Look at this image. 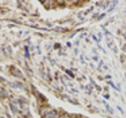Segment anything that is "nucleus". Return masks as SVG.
Returning <instances> with one entry per match:
<instances>
[{
    "mask_svg": "<svg viewBox=\"0 0 126 118\" xmlns=\"http://www.w3.org/2000/svg\"><path fill=\"white\" fill-rule=\"evenodd\" d=\"M56 115H57V112L55 111V110H51V111H50L47 114L46 117L47 118H54L56 117Z\"/></svg>",
    "mask_w": 126,
    "mask_h": 118,
    "instance_id": "1",
    "label": "nucleus"
},
{
    "mask_svg": "<svg viewBox=\"0 0 126 118\" xmlns=\"http://www.w3.org/2000/svg\"><path fill=\"white\" fill-rule=\"evenodd\" d=\"M103 102H104V103H105V105H106V109H107V110H108V111L110 113H113V109L112 108H110V105L107 104V103H106V102L103 101Z\"/></svg>",
    "mask_w": 126,
    "mask_h": 118,
    "instance_id": "2",
    "label": "nucleus"
},
{
    "mask_svg": "<svg viewBox=\"0 0 126 118\" xmlns=\"http://www.w3.org/2000/svg\"><path fill=\"white\" fill-rule=\"evenodd\" d=\"M10 107H11L12 111H13V113H17V107H16V106H14V105H12V104H10Z\"/></svg>",
    "mask_w": 126,
    "mask_h": 118,
    "instance_id": "3",
    "label": "nucleus"
},
{
    "mask_svg": "<svg viewBox=\"0 0 126 118\" xmlns=\"http://www.w3.org/2000/svg\"><path fill=\"white\" fill-rule=\"evenodd\" d=\"M25 53H26L25 56H26L27 58H29V48H28L27 46H25Z\"/></svg>",
    "mask_w": 126,
    "mask_h": 118,
    "instance_id": "4",
    "label": "nucleus"
},
{
    "mask_svg": "<svg viewBox=\"0 0 126 118\" xmlns=\"http://www.w3.org/2000/svg\"><path fill=\"white\" fill-rule=\"evenodd\" d=\"M66 73H68L69 75H70V76H72V77H73V76H74V75H73V73H71V72H70V71H69V70H66Z\"/></svg>",
    "mask_w": 126,
    "mask_h": 118,
    "instance_id": "5",
    "label": "nucleus"
},
{
    "mask_svg": "<svg viewBox=\"0 0 126 118\" xmlns=\"http://www.w3.org/2000/svg\"><path fill=\"white\" fill-rule=\"evenodd\" d=\"M117 109L120 110V111H121V113L122 114H124V112H123V110H122V109H121V108L120 107V106H117Z\"/></svg>",
    "mask_w": 126,
    "mask_h": 118,
    "instance_id": "6",
    "label": "nucleus"
},
{
    "mask_svg": "<svg viewBox=\"0 0 126 118\" xmlns=\"http://www.w3.org/2000/svg\"><path fill=\"white\" fill-rule=\"evenodd\" d=\"M109 84H111V85H112V87H113V88H115V87H114V85H113V83H112V82H110H110H109Z\"/></svg>",
    "mask_w": 126,
    "mask_h": 118,
    "instance_id": "7",
    "label": "nucleus"
},
{
    "mask_svg": "<svg viewBox=\"0 0 126 118\" xmlns=\"http://www.w3.org/2000/svg\"><path fill=\"white\" fill-rule=\"evenodd\" d=\"M61 118H66V117H62Z\"/></svg>",
    "mask_w": 126,
    "mask_h": 118,
    "instance_id": "8",
    "label": "nucleus"
},
{
    "mask_svg": "<svg viewBox=\"0 0 126 118\" xmlns=\"http://www.w3.org/2000/svg\"><path fill=\"white\" fill-rule=\"evenodd\" d=\"M76 118H81V117H76Z\"/></svg>",
    "mask_w": 126,
    "mask_h": 118,
    "instance_id": "9",
    "label": "nucleus"
}]
</instances>
